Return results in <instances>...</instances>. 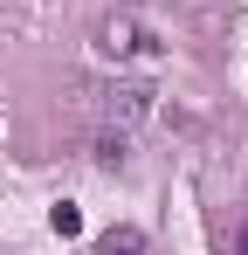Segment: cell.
<instances>
[{
  "mask_svg": "<svg viewBox=\"0 0 248 255\" xmlns=\"http://www.w3.org/2000/svg\"><path fill=\"white\" fill-rule=\"evenodd\" d=\"M242 255H248V242H242Z\"/></svg>",
  "mask_w": 248,
  "mask_h": 255,
  "instance_id": "6",
  "label": "cell"
},
{
  "mask_svg": "<svg viewBox=\"0 0 248 255\" xmlns=\"http://www.w3.org/2000/svg\"><path fill=\"white\" fill-rule=\"evenodd\" d=\"M124 152H131L124 131H104V138H97V166H124Z\"/></svg>",
  "mask_w": 248,
  "mask_h": 255,
  "instance_id": "5",
  "label": "cell"
},
{
  "mask_svg": "<svg viewBox=\"0 0 248 255\" xmlns=\"http://www.w3.org/2000/svg\"><path fill=\"white\" fill-rule=\"evenodd\" d=\"M104 111L118 118V131H131L138 118H152V90L145 83H118V90H104Z\"/></svg>",
  "mask_w": 248,
  "mask_h": 255,
  "instance_id": "2",
  "label": "cell"
},
{
  "mask_svg": "<svg viewBox=\"0 0 248 255\" xmlns=\"http://www.w3.org/2000/svg\"><path fill=\"white\" fill-rule=\"evenodd\" d=\"M48 228H55L62 242H69V235H83V207H76V200H55V207H48Z\"/></svg>",
  "mask_w": 248,
  "mask_h": 255,
  "instance_id": "4",
  "label": "cell"
},
{
  "mask_svg": "<svg viewBox=\"0 0 248 255\" xmlns=\"http://www.w3.org/2000/svg\"><path fill=\"white\" fill-rule=\"evenodd\" d=\"M97 48H104L111 62H131V55H152V35H145L138 21H124V14H111V21L97 28Z\"/></svg>",
  "mask_w": 248,
  "mask_h": 255,
  "instance_id": "1",
  "label": "cell"
},
{
  "mask_svg": "<svg viewBox=\"0 0 248 255\" xmlns=\"http://www.w3.org/2000/svg\"><path fill=\"white\" fill-rule=\"evenodd\" d=\"M97 255H145V235H138V228H111V235L97 242Z\"/></svg>",
  "mask_w": 248,
  "mask_h": 255,
  "instance_id": "3",
  "label": "cell"
}]
</instances>
